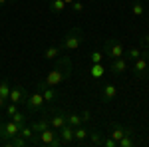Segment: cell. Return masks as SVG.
<instances>
[{
  "label": "cell",
  "mask_w": 149,
  "mask_h": 147,
  "mask_svg": "<svg viewBox=\"0 0 149 147\" xmlns=\"http://www.w3.org/2000/svg\"><path fill=\"white\" fill-rule=\"evenodd\" d=\"M70 76H72V60L68 56H60V58H56L54 68L48 72V76L42 82L46 86H50V88H60Z\"/></svg>",
  "instance_id": "1"
},
{
  "label": "cell",
  "mask_w": 149,
  "mask_h": 147,
  "mask_svg": "<svg viewBox=\"0 0 149 147\" xmlns=\"http://www.w3.org/2000/svg\"><path fill=\"white\" fill-rule=\"evenodd\" d=\"M81 44H84V30L81 28H72L68 34L62 38V42L58 46H60L62 52H76Z\"/></svg>",
  "instance_id": "2"
},
{
  "label": "cell",
  "mask_w": 149,
  "mask_h": 147,
  "mask_svg": "<svg viewBox=\"0 0 149 147\" xmlns=\"http://www.w3.org/2000/svg\"><path fill=\"white\" fill-rule=\"evenodd\" d=\"M103 54L109 58V60L123 58V56H125V46L121 44L119 38H107L105 44H103Z\"/></svg>",
  "instance_id": "3"
},
{
  "label": "cell",
  "mask_w": 149,
  "mask_h": 147,
  "mask_svg": "<svg viewBox=\"0 0 149 147\" xmlns=\"http://www.w3.org/2000/svg\"><path fill=\"white\" fill-rule=\"evenodd\" d=\"M36 135H38V139H40L42 145H48V147H62L64 145V141L58 135V129H54V127H48L44 131L36 133Z\"/></svg>",
  "instance_id": "4"
},
{
  "label": "cell",
  "mask_w": 149,
  "mask_h": 147,
  "mask_svg": "<svg viewBox=\"0 0 149 147\" xmlns=\"http://www.w3.org/2000/svg\"><path fill=\"white\" fill-rule=\"evenodd\" d=\"M18 133H20V125L14 123L10 117L8 119H0V139H2V143L12 139V137L18 135Z\"/></svg>",
  "instance_id": "5"
},
{
  "label": "cell",
  "mask_w": 149,
  "mask_h": 147,
  "mask_svg": "<svg viewBox=\"0 0 149 147\" xmlns=\"http://www.w3.org/2000/svg\"><path fill=\"white\" fill-rule=\"evenodd\" d=\"M26 107H28V111H44L46 102H44L40 90H34L32 93H28V98H26Z\"/></svg>",
  "instance_id": "6"
},
{
  "label": "cell",
  "mask_w": 149,
  "mask_h": 147,
  "mask_svg": "<svg viewBox=\"0 0 149 147\" xmlns=\"http://www.w3.org/2000/svg\"><path fill=\"white\" fill-rule=\"evenodd\" d=\"M131 72H133V76L139 79L147 78L149 76V60H145V58H137V60H133L131 62Z\"/></svg>",
  "instance_id": "7"
},
{
  "label": "cell",
  "mask_w": 149,
  "mask_h": 147,
  "mask_svg": "<svg viewBox=\"0 0 149 147\" xmlns=\"http://www.w3.org/2000/svg\"><path fill=\"white\" fill-rule=\"evenodd\" d=\"M36 90H40V93H42V98H44L46 103H52V102H56V100H60L58 88H50L44 82H38V84H36Z\"/></svg>",
  "instance_id": "8"
},
{
  "label": "cell",
  "mask_w": 149,
  "mask_h": 147,
  "mask_svg": "<svg viewBox=\"0 0 149 147\" xmlns=\"http://www.w3.org/2000/svg\"><path fill=\"white\" fill-rule=\"evenodd\" d=\"M115 95H117V88H115L111 82H103L102 86H100V98H102V102H113Z\"/></svg>",
  "instance_id": "9"
},
{
  "label": "cell",
  "mask_w": 149,
  "mask_h": 147,
  "mask_svg": "<svg viewBox=\"0 0 149 147\" xmlns=\"http://www.w3.org/2000/svg\"><path fill=\"white\" fill-rule=\"evenodd\" d=\"M26 98H28V90L24 86H12L10 90V95H8V102H14V103H26Z\"/></svg>",
  "instance_id": "10"
},
{
  "label": "cell",
  "mask_w": 149,
  "mask_h": 147,
  "mask_svg": "<svg viewBox=\"0 0 149 147\" xmlns=\"http://www.w3.org/2000/svg\"><path fill=\"white\" fill-rule=\"evenodd\" d=\"M48 115H50V127H54V129H60V127H64L68 123V113L62 111V109H56V111L48 113Z\"/></svg>",
  "instance_id": "11"
},
{
  "label": "cell",
  "mask_w": 149,
  "mask_h": 147,
  "mask_svg": "<svg viewBox=\"0 0 149 147\" xmlns=\"http://www.w3.org/2000/svg\"><path fill=\"white\" fill-rule=\"evenodd\" d=\"M129 66H131V62L123 56V58H117V60H109V68H107V70H109L111 74L117 76V74H123Z\"/></svg>",
  "instance_id": "12"
},
{
  "label": "cell",
  "mask_w": 149,
  "mask_h": 147,
  "mask_svg": "<svg viewBox=\"0 0 149 147\" xmlns=\"http://www.w3.org/2000/svg\"><path fill=\"white\" fill-rule=\"evenodd\" d=\"M30 127H32V131H34V133H40V131L48 129V127H50V115H48L46 111H42V117H38L36 121H32Z\"/></svg>",
  "instance_id": "13"
},
{
  "label": "cell",
  "mask_w": 149,
  "mask_h": 147,
  "mask_svg": "<svg viewBox=\"0 0 149 147\" xmlns=\"http://www.w3.org/2000/svg\"><path fill=\"white\" fill-rule=\"evenodd\" d=\"M58 135H60V139L64 141V145H72V143H74V127H72L70 123H66L64 127L58 129Z\"/></svg>",
  "instance_id": "14"
},
{
  "label": "cell",
  "mask_w": 149,
  "mask_h": 147,
  "mask_svg": "<svg viewBox=\"0 0 149 147\" xmlns=\"http://www.w3.org/2000/svg\"><path fill=\"white\" fill-rule=\"evenodd\" d=\"M88 133H90V129L84 127V125L74 127V143H78V145H86V143H88Z\"/></svg>",
  "instance_id": "15"
},
{
  "label": "cell",
  "mask_w": 149,
  "mask_h": 147,
  "mask_svg": "<svg viewBox=\"0 0 149 147\" xmlns=\"http://www.w3.org/2000/svg\"><path fill=\"white\" fill-rule=\"evenodd\" d=\"M125 133H131V127H125V125H121V123H113L111 129H109V137H113L115 141H119Z\"/></svg>",
  "instance_id": "16"
},
{
  "label": "cell",
  "mask_w": 149,
  "mask_h": 147,
  "mask_svg": "<svg viewBox=\"0 0 149 147\" xmlns=\"http://www.w3.org/2000/svg\"><path fill=\"white\" fill-rule=\"evenodd\" d=\"M103 131L102 129H100V127H95V129H90V133H88V143H90V145H102L103 143Z\"/></svg>",
  "instance_id": "17"
},
{
  "label": "cell",
  "mask_w": 149,
  "mask_h": 147,
  "mask_svg": "<svg viewBox=\"0 0 149 147\" xmlns=\"http://www.w3.org/2000/svg\"><path fill=\"white\" fill-rule=\"evenodd\" d=\"M105 72H107V70H105V66H103V62H100V64H92V66H90V76H92L93 79H102Z\"/></svg>",
  "instance_id": "18"
},
{
  "label": "cell",
  "mask_w": 149,
  "mask_h": 147,
  "mask_svg": "<svg viewBox=\"0 0 149 147\" xmlns=\"http://www.w3.org/2000/svg\"><path fill=\"white\" fill-rule=\"evenodd\" d=\"M6 145H12V147H26V145H30V141L28 139H24L22 135H14L12 139H8V141H4Z\"/></svg>",
  "instance_id": "19"
},
{
  "label": "cell",
  "mask_w": 149,
  "mask_h": 147,
  "mask_svg": "<svg viewBox=\"0 0 149 147\" xmlns=\"http://www.w3.org/2000/svg\"><path fill=\"white\" fill-rule=\"evenodd\" d=\"M48 6H50V10L54 14H60V12H64V8H68L64 4V0H48Z\"/></svg>",
  "instance_id": "20"
},
{
  "label": "cell",
  "mask_w": 149,
  "mask_h": 147,
  "mask_svg": "<svg viewBox=\"0 0 149 147\" xmlns=\"http://www.w3.org/2000/svg\"><path fill=\"white\" fill-rule=\"evenodd\" d=\"M60 54H62L60 46H50V48H46V50H44V58H46V60H56Z\"/></svg>",
  "instance_id": "21"
},
{
  "label": "cell",
  "mask_w": 149,
  "mask_h": 147,
  "mask_svg": "<svg viewBox=\"0 0 149 147\" xmlns=\"http://www.w3.org/2000/svg\"><path fill=\"white\" fill-rule=\"evenodd\" d=\"M10 119L14 121V123H18L20 127L28 123V115H26V113H22V111H16V113H14V115L10 117Z\"/></svg>",
  "instance_id": "22"
},
{
  "label": "cell",
  "mask_w": 149,
  "mask_h": 147,
  "mask_svg": "<svg viewBox=\"0 0 149 147\" xmlns=\"http://www.w3.org/2000/svg\"><path fill=\"white\" fill-rule=\"evenodd\" d=\"M131 12H133V16H137V18H141V16H143V12H145V6H143V2H139V0H135V2L131 4Z\"/></svg>",
  "instance_id": "23"
},
{
  "label": "cell",
  "mask_w": 149,
  "mask_h": 147,
  "mask_svg": "<svg viewBox=\"0 0 149 147\" xmlns=\"http://www.w3.org/2000/svg\"><path fill=\"white\" fill-rule=\"evenodd\" d=\"M10 90H12L10 82H8V79H2V82H0V95L8 100V95H10Z\"/></svg>",
  "instance_id": "24"
},
{
  "label": "cell",
  "mask_w": 149,
  "mask_h": 147,
  "mask_svg": "<svg viewBox=\"0 0 149 147\" xmlns=\"http://www.w3.org/2000/svg\"><path fill=\"white\" fill-rule=\"evenodd\" d=\"M125 58L129 60V62L141 58V48H129V50H125Z\"/></svg>",
  "instance_id": "25"
},
{
  "label": "cell",
  "mask_w": 149,
  "mask_h": 147,
  "mask_svg": "<svg viewBox=\"0 0 149 147\" xmlns=\"http://www.w3.org/2000/svg\"><path fill=\"white\" fill-rule=\"evenodd\" d=\"M68 123L72 125V127L81 125V123H84V121H81V115H80V113H68Z\"/></svg>",
  "instance_id": "26"
},
{
  "label": "cell",
  "mask_w": 149,
  "mask_h": 147,
  "mask_svg": "<svg viewBox=\"0 0 149 147\" xmlns=\"http://www.w3.org/2000/svg\"><path fill=\"white\" fill-rule=\"evenodd\" d=\"M16 111H18V103L6 102V105H4V113H6V117H12V115H14Z\"/></svg>",
  "instance_id": "27"
},
{
  "label": "cell",
  "mask_w": 149,
  "mask_h": 147,
  "mask_svg": "<svg viewBox=\"0 0 149 147\" xmlns=\"http://www.w3.org/2000/svg\"><path fill=\"white\" fill-rule=\"evenodd\" d=\"M103 58H105V54H103V52L93 50L92 54H90V62H92V64H100V62H103Z\"/></svg>",
  "instance_id": "28"
},
{
  "label": "cell",
  "mask_w": 149,
  "mask_h": 147,
  "mask_svg": "<svg viewBox=\"0 0 149 147\" xmlns=\"http://www.w3.org/2000/svg\"><path fill=\"white\" fill-rule=\"evenodd\" d=\"M133 145V139H131V133H125V135L121 137L119 141H117V147H131Z\"/></svg>",
  "instance_id": "29"
},
{
  "label": "cell",
  "mask_w": 149,
  "mask_h": 147,
  "mask_svg": "<svg viewBox=\"0 0 149 147\" xmlns=\"http://www.w3.org/2000/svg\"><path fill=\"white\" fill-rule=\"evenodd\" d=\"M70 8H72L74 12H84L86 6H84V2H80V0H74V2L70 4Z\"/></svg>",
  "instance_id": "30"
},
{
  "label": "cell",
  "mask_w": 149,
  "mask_h": 147,
  "mask_svg": "<svg viewBox=\"0 0 149 147\" xmlns=\"http://www.w3.org/2000/svg\"><path fill=\"white\" fill-rule=\"evenodd\" d=\"M102 145L103 147H117V141H115L113 137L107 135V137H103V143H102Z\"/></svg>",
  "instance_id": "31"
},
{
  "label": "cell",
  "mask_w": 149,
  "mask_h": 147,
  "mask_svg": "<svg viewBox=\"0 0 149 147\" xmlns=\"http://www.w3.org/2000/svg\"><path fill=\"white\" fill-rule=\"evenodd\" d=\"M80 115H81V121H84V123L92 119V111H90V109H84V111H81Z\"/></svg>",
  "instance_id": "32"
},
{
  "label": "cell",
  "mask_w": 149,
  "mask_h": 147,
  "mask_svg": "<svg viewBox=\"0 0 149 147\" xmlns=\"http://www.w3.org/2000/svg\"><path fill=\"white\" fill-rule=\"evenodd\" d=\"M141 46H147V48H149V34L141 36Z\"/></svg>",
  "instance_id": "33"
},
{
  "label": "cell",
  "mask_w": 149,
  "mask_h": 147,
  "mask_svg": "<svg viewBox=\"0 0 149 147\" xmlns=\"http://www.w3.org/2000/svg\"><path fill=\"white\" fill-rule=\"evenodd\" d=\"M6 102H8V100H6V98H2V95H0V109H2V107H4V105H6Z\"/></svg>",
  "instance_id": "34"
},
{
  "label": "cell",
  "mask_w": 149,
  "mask_h": 147,
  "mask_svg": "<svg viewBox=\"0 0 149 147\" xmlns=\"http://www.w3.org/2000/svg\"><path fill=\"white\" fill-rule=\"evenodd\" d=\"M6 4H8V0H0V8H4Z\"/></svg>",
  "instance_id": "35"
},
{
  "label": "cell",
  "mask_w": 149,
  "mask_h": 147,
  "mask_svg": "<svg viewBox=\"0 0 149 147\" xmlns=\"http://www.w3.org/2000/svg\"><path fill=\"white\" fill-rule=\"evenodd\" d=\"M72 2H74V0H64V4H66V6H70Z\"/></svg>",
  "instance_id": "36"
},
{
  "label": "cell",
  "mask_w": 149,
  "mask_h": 147,
  "mask_svg": "<svg viewBox=\"0 0 149 147\" xmlns=\"http://www.w3.org/2000/svg\"><path fill=\"white\" fill-rule=\"evenodd\" d=\"M14 2H16V0H8V4H14Z\"/></svg>",
  "instance_id": "37"
},
{
  "label": "cell",
  "mask_w": 149,
  "mask_h": 147,
  "mask_svg": "<svg viewBox=\"0 0 149 147\" xmlns=\"http://www.w3.org/2000/svg\"><path fill=\"white\" fill-rule=\"evenodd\" d=\"M0 143H2V139H0Z\"/></svg>",
  "instance_id": "38"
},
{
  "label": "cell",
  "mask_w": 149,
  "mask_h": 147,
  "mask_svg": "<svg viewBox=\"0 0 149 147\" xmlns=\"http://www.w3.org/2000/svg\"><path fill=\"white\" fill-rule=\"evenodd\" d=\"M147 2H149V0H147Z\"/></svg>",
  "instance_id": "39"
}]
</instances>
